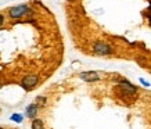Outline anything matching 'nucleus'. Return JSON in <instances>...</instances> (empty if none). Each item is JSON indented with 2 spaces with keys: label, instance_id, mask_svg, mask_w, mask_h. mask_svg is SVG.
Wrapping results in <instances>:
<instances>
[{
  "label": "nucleus",
  "instance_id": "obj_11",
  "mask_svg": "<svg viewBox=\"0 0 151 129\" xmlns=\"http://www.w3.org/2000/svg\"><path fill=\"white\" fill-rule=\"evenodd\" d=\"M68 1H69V3H72V1H75V0H68Z\"/></svg>",
  "mask_w": 151,
  "mask_h": 129
},
{
  "label": "nucleus",
  "instance_id": "obj_6",
  "mask_svg": "<svg viewBox=\"0 0 151 129\" xmlns=\"http://www.w3.org/2000/svg\"><path fill=\"white\" fill-rule=\"evenodd\" d=\"M32 129H46L45 128V124H43V121L40 120V118H35V120H32Z\"/></svg>",
  "mask_w": 151,
  "mask_h": 129
},
{
  "label": "nucleus",
  "instance_id": "obj_7",
  "mask_svg": "<svg viewBox=\"0 0 151 129\" xmlns=\"http://www.w3.org/2000/svg\"><path fill=\"white\" fill-rule=\"evenodd\" d=\"M35 103H36L39 107H43V106H46V103H47V99L45 96H37L36 99H35Z\"/></svg>",
  "mask_w": 151,
  "mask_h": 129
},
{
  "label": "nucleus",
  "instance_id": "obj_1",
  "mask_svg": "<svg viewBox=\"0 0 151 129\" xmlns=\"http://www.w3.org/2000/svg\"><path fill=\"white\" fill-rule=\"evenodd\" d=\"M92 50H93V53L97 54V55H111L115 51V49H114L112 45L108 43V42L96 40L94 43H93Z\"/></svg>",
  "mask_w": 151,
  "mask_h": 129
},
{
  "label": "nucleus",
  "instance_id": "obj_4",
  "mask_svg": "<svg viewBox=\"0 0 151 129\" xmlns=\"http://www.w3.org/2000/svg\"><path fill=\"white\" fill-rule=\"evenodd\" d=\"M37 83H39L37 75H28V76H25V78L22 79V86H24V89H27V90H32Z\"/></svg>",
  "mask_w": 151,
  "mask_h": 129
},
{
  "label": "nucleus",
  "instance_id": "obj_3",
  "mask_svg": "<svg viewBox=\"0 0 151 129\" xmlns=\"http://www.w3.org/2000/svg\"><path fill=\"white\" fill-rule=\"evenodd\" d=\"M79 78L85 82H97L101 79V75L97 71H83L79 72Z\"/></svg>",
  "mask_w": 151,
  "mask_h": 129
},
{
  "label": "nucleus",
  "instance_id": "obj_9",
  "mask_svg": "<svg viewBox=\"0 0 151 129\" xmlns=\"http://www.w3.org/2000/svg\"><path fill=\"white\" fill-rule=\"evenodd\" d=\"M139 82L142 83L143 86H147V88L150 86V82H147V81H146V79H144V78H139Z\"/></svg>",
  "mask_w": 151,
  "mask_h": 129
},
{
  "label": "nucleus",
  "instance_id": "obj_10",
  "mask_svg": "<svg viewBox=\"0 0 151 129\" xmlns=\"http://www.w3.org/2000/svg\"><path fill=\"white\" fill-rule=\"evenodd\" d=\"M3 22H4V17L0 14V28H1V25H3Z\"/></svg>",
  "mask_w": 151,
  "mask_h": 129
},
{
  "label": "nucleus",
  "instance_id": "obj_2",
  "mask_svg": "<svg viewBox=\"0 0 151 129\" xmlns=\"http://www.w3.org/2000/svg\"><path fill=\"white\" fill-rule=\"evenodd\" d=\"M31 13V9H29V6L28 4H19V6H15V7H11L9 10V15L10 18H21L24 15H27V14Z\"/></svg>",
  "mask_w": 151,
  "mask_h": 129
},
{
  "label": "nucleus",
  "instance_id": "obj_12",
  "mask_svg": "<svg viewBox=\"0 0 151 129\" xmlns=\"http://www.w3.org/2000/svg\"><path fill=\"white\" fill-rule=\"evenodd\" d=\"M0 86H1V81H0Z\"/></svg>",
  "mask_w": 151,
  "mask_h": 129
},
{
  "label": "nucleus",
  "instance_id": "obj_5",
  "mask_svg": "<svg viewBox=\"0 0 151 129\" xmlns=\"http://www.w3.org/2000/svg\"><path fill=\"white\" fill-rule=\"evenodd\" d=\"M37 112H39V106H37L36 103H32V104H29V106L27 107V110H25V115H27L28 118L35 120L36 115H37Z\"/></svg>",
  "mask_w": 151,
  "mask_h": 129
},
{
  "label": "nucleus",
  "instance_id": "obj_8",
  "mask_svg": "<svg viewBox=\"0 0 151 129\" xmlns=\"http://www.w3.org/2000/svg\"><path fill=\"white\" fill-rule=\"evenodd\" d=\"M22 120H24V115H21V114H17V112H15V114H13V115H11V121H14V122H22Z\"/></svg>",
  "mask_w": 151,
  "mask_h": 129
},
{
  "label": "nucleus",
  "instance_id": "obj_13",
  "mask_svg": "<svg viewBox=\"0 0 151 129\" xmlns=\"http://www.w3.org/2000/svg\"><path fill=\"white\" fill-rule=\"evenodd\" d=\"M0 129H3V128H0Z\"/></svg>",
  "mask_w": 151,
  "mask_h": 129
}]
</instances>
